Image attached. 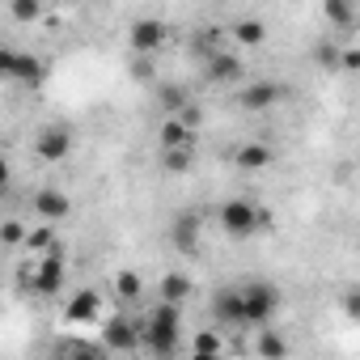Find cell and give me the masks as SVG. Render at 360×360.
<instances>
[{
    "label": "cell",
    "instance_id": "1f68e13d",
    "mask_svg": "<svg viewBox=\"0 0 360 360\" xmlns=\"http://www.w3.org/2000/svg\"><path fill=\"white\" fill-rule=\"evenodd\" d=\"M343 309H347V314H352V318H360V284H356V288H347V292H343Z\"/></svg>",
    "mask_w": 360,
    "mask_h": 360
},
{
    "label": "cell",
    "instance_id": "f546056e",
    "mask_svg": "<svg viewBox=\"0 0 360 360\" xmlns=\"http://www.w3.org/2000/svg\"><path fill=\"white\" fill-rule=\"evenodd\" d=\"M217 39H221V30H200V39H195V51H204L208 60L217 56Z\"/></svg>",
    "mask_w": 360,
    "mask_h": 360
},
{
    "label": "cell",
    "instance_id": "52a82bcc",
    "mask_svg": "<svg viewBox=\"0 0 360 360\" xmlns=\"http://www.w3.org/2000/svg\"><path fill=\"white\" fill-rule=\"evenodd\" d=\"M68 153H72V136H68V127H43L39 136H34V157L39 161H68Z\"/></svg>",
    "mask_w": 360,
    "mask_h": 360
},
{
    "label": "cell",
    "instance_id": "5b68a950",
    "mask_svg": "<svg viewBox=\"0 0 360 360\" xmlns=\"http://www.w3.org/2000/svg\"><path fill=\"white\" fill-rule=\"evenodd\" d=\"M0 72L13 77V81H26V85H39L47 68H43V60H39V56L13 51V47H0Z\"/></svg>",
    "mask_w": 360,
    "mask_h": 360
},
{
    "label": "cell",
    "instance_id": "ac0fdd59",
    "mask_svg": "<svg viewBox=\"0 0 360 360\" xmlns=\"http://www.w3.org/2000/svg\"><path fill=\"white\" fill-rule=\"evenodd\" d=\"M115 297H119L123 305H136V301L144 297V280H140V271H119V276H115Z\"/></svg>",
    "mask_w": 360,
    "mask_h": 360
},
{
    "label": "cell",
    "instance_id": "44dd1931",
    "mask_svg": "<svg viewBox=\"0 0 360 360\" xmlns=\"http://www.w3.org/2000/svg\"><path fill=\"white\" fill-rule=\"evenodd\" d=\"M322 13H326V22H330V26H339V30H347V26L356 22L352 0H326V5H322Z\"/></svg>",
    "mask_w": 360,
    "mask_h": 360
},
{
    "label": "cell",
    "instance_id": "ffe728a7",
    "mask_svg": "<svg viewBox=\"0 0 360 360\" xmlns=\"http://www.w3.org/2000/svg\"><path fill=\"white\" fill-rule=\"evenodd\" d=\"M233 39H238L242 47H259V43L267 39V30H263L259 18H242V22H233Z\"/></svg>",
    "mask_w": 360,
    "mask_h": 360
},
{
    "label": "cell",
    "instance_id": "2e32d148",
    "mask_svg": "<svg viewBox=\"0 0 360 360\" xmlns=\"http://www.w3.org/2000/svg\"><path fill=\"white\" fill-rule=\"evenodd\" d=\"M233 161H238V169H267V165L276 161V153H271V144L250 140V144H242V148L233 153Z\"/></svg>",
    "mask_w": 360,
    "mask_h": 360
},
{
    "label": "cell",
    "instance_id": "277c9868",
    "mask_svg": "<svg viewBox=\"0 0 360 360\" xmlns=\"http://www.w3.org/2000/svg\"><path fill=\"white\" fill-rule=\"evenodd\" d=\"M64 276H68V259H64V246H56L51 255H43L34 263V292L39 297H56L64 288Z\"/></svg>",
    "mask_w": 360,
    "mask_h": 360
},
{
    "label": "cell",
    "instance_id": "3957f363",
    "mask_svg": "<svg viewBox=\"0 0 360 360\" xmlns=\"http://www.w3.org/2000/svg\"><path fill=\"white\" fill-rule=\"evenodd\" d=\"M242 297H246V326H267L271 314H276V305H280V288L255 280V284L242 288Z\"/></svg>",
    "mask_w": 360,
    "mask_h": 360
},
{
    "label": "cell",
    "instance_id": "603a6c76",
    "mask_svg": "<svg viewBox=\"0 0 360 360\" xmlns=\"http://www.w3.org/2000/svg\"><path fill=\"white\" fill-rule=\"evenodd\" d=\"M60 360H106V352H102V347H94V343L72 339V343H64V347H60Z\"/></svg>",
    "mask_w": 360,
    "mask_h": 360
},
{
    "label": "cell",
    "instance_id": "83f0119b",
    "mask_svg": "<svg viewBox=\"0 0 360 360\" xmlns=\"http://www.w3.org/2000/svg\"><path fill=\"white\" fill-rule=\"evenodd\" d=\"M9 13H13L18 22H34V18H39L43 9L34 5V0H13V5H9Z\"/></svg>",
    "mask_w": 360,
    "mask_h": 360
},
{
    "label": "cell",
    "instance_id": "4fadbf2b",
    "mask_svg": "<svg viewBox=\"0 0 360 360\" xmlns=\"http://www.w3.org/2000/svg\"><path fill=\"white\" fill-rule=\"evenodd\" d=\"M68 195L64 191H56V187H43V191H34V212L39 217H47V221H64L68 217Z\"/></svg>",
    "mask_w": 360,
    "mask_h": 360
},
{
    "label": "cell",
    "instance_id": "d6986e66",
    "mask_svg": "<svg viewBox=\"0 0 360 360\" xmlns=\"http://www.w3.org/2000/svg\"><path fill=\"white\" fill-rule=\"evenodd\" d=\"M255 352H259L263 360H284V356H288V339H284L280 330H259Z\"/></svg>",
    "mask_w": 360,
    "mask_h": 360
},
{
    "label": "cell",
    "instance_id": "484cf974",
    "mask_svg": "<svg viewBox=\"0 0 360 360\" xmlns=\"http://www.w3.org/2000/svg\"><path fill=\"white\" fill-rule=\"evenodd\" d=\"M26 238H30V229L22 221H5V225H0V242H5V246H22Z\"/></svg>",
    "mask_w": 360,
    "mask_h": 360
},
{
    "label": "cell",
    "instance_id": "9a60e30c",
    "mask_svg": "<svg viewBox=\"0 0 360 360\" xmlns=\"http://www.w3.org/2000/svg\"><path fill=\"white\" fill-rule=\"evenodd\" d=\"M157 136H161V153H165V148H191V140H195V131L178 119V115L165 119V123L157 127Z\"/></svg>",
    "mask_w": 360,
    "mask_h": 360
},
{
    "label": "cell",
    "instance_id": "4dcf8cb0",
    "mask_svg": "<svg viewBox=\"0 0 360 360\" xmlns=\"http://www.w3.org/2000/svg\"><path fill=\"white\" fill-rule=\"evenodd\" d=\"M339 68H343V72H360V47H347L343 60H339Z\"/></svg>",
    "mask_w": 360,
    "mask_h": 360
},
{
    "label": "cell",
    "instance_id": "836d02e7",
    "mask_svg": "<svg viewBox=\"0 0 360 360\" xmlns=\"http://www.w3.org/2000/svg\"><path fill=\"white\" fill-rule=\"evenodd\" d=\"M191 360H221V356H208V352H191Z\"/></svg>",
    "mask_w": 360,
    "mask_h": 360
},
{
    "label": "cell",
    "instance_id": "9c48e42d",
    "mask_svg": "<svg viewBox=\"0 0 360 360\" xmlns=\"http://www.w3.org/2000/svg\"><path fill=\"white\" fill-rule=\"evenodd\" d=\"M280 98H284V85H276V81H255V85H242V89H238L242 110H267V106H276Z\"/></svg>",
    "mask_w": 360,
    "mask_h": 360
},
{
    "label": "cell",
    "instance_id": "d6a6232c",
    "mask_svg": "<svg viewBox=\"0 0 360 360\" xmlns=\"http://www.w3.org/2000/svg\"><path fill=\"white\" fill-rule=\"evenodd\" d=\"M131 72H136V77H140V81H148V77H153V64H148V60H144V56H140V60H136V64H131Z\"/></svg>",
    "mask_w": 360,
    "mask_h": 360
},
{
    "label": "cell",
    "instance_id": "7a4b0ae2",
    "mask_svg": "<svg viewBox=\"0 0 360 360\" xmlns=\"http://www.w3.org/2000/svg\"><path fill=\"white\" fill-rule=\"evenodd\" d=\"M221 229L229 238H250L259 229H271V212H259V204L250 200H229L221 204Z\"/></svg>",
    "mask_w": 360,
    "mask_h": 360
},
{
    "label": "cell",
    "instance_id": "8992f818",
    "mask_svg": "<svg viewBox=\"0 0 360 360\" xmlns=\"http://www.w3.org/2000/svg\"><path fill=\"white\" fill-rule=\"evenodd\" d=\"M140 339H144V326H136L131 314H115V318L102 326V343L115 347V352H127V347H136Z\"/></svg>",
    "mask_w": 360,
    "mask_h": 360
},
{
    "label": "cell",
    "instance_id": "7402d4cb",
    "mask_svg": "<svg viewBox=\"0 0 360 360\" xmlns=\"http://www.w3.org/2000/svg\"><path fill=\"white\" fill-rule=\"evenodd\" d=\"M26 246H30V250H39V255H51V250L60 246V238H56V229H51V225H34V229H30V238H26Z\"/></svg>",
    "mask_w": 360,
    "mask_h": 360
},
{
    "label": "cell",
    "instance_id": "ba28073f",
    "mask_svg": "<svg viewBox=\"0 0 360 360\" xmlns=\"http://www.w3.org/2000/svg\"><path fill=\"white\" fill-rule=\"evenodd\" d=\"M165 22H157V18H140V22H131V30H127V43H131V51L136 56H148V51H157L161 43H165Z\"/></svg>",
    "mask_w": 360,
    "mask_h": 360
},
{
    "label": "cell",
    "instance_id": "cb8c5ba5",
    "mask_svg": "<svg viewBox=\"0 0 360 360\" xmlns=\"http://www.w3.org/2000/svg\"><path fill=\"white\" fill-rule=\"evenodd\" d=\"M161 106H165V119H174V110L187 106V89L183 85H161Z\"/></svg>",
    "mask_w": 360,
    "mask_h": 360
},
{
    "label": "cell",
    "instance_id": "e0dca14e",
    "mask_svg": "<svg viewBox=\"0 0 360 360\" xmlns=\"http://www.w3.org/2000/svg\"><path fill=\"white\" fill-rule=\"evenodd\" d=\"M157 292H161L165 305H183V301L191 297V280H187V276H178V271H165L161 284H157Z\"/></svg>",
    "mask_w": 360,
    "mask_h": 360
},
{
    "label": "cell",
    "instance_id": "4316f807",
    "mask_svg": "<svg viewBox=\"0 0 360 360\" xmlns=\"http://www.w3.org/2000/svg\"><path fill=\"white\" fill-rule=\"evenodd\" d=\"M314 60H318L322 68H339V60H343V51H339L335 43H318V51H314Z\"/></svg>",
    "mask_w": 360,
    "mask_h": 360
},
{
    "label": "cell",
    "instance_id": "7c38bea8",
    "mask_svg": "<svg viewBox=\"0 0 360 360\" xmlns=\"http://www.w3.org/2000/svg\"><path fill=\"white\" fill-rule=\"evenodd\" d=\"M242 72H246V64H242L233 51H217V56L208 60V77H212L217 85H238Z\"/></svg>",
    "mask_w": 360,
    "mask_h": 360
},
{
    "label": "cell",
    "instance_id": "f1b7e54d",
    "mask_svg": "<svg viewBox=\"0 0 360 360\" xmlns=\"http://www.w3.org/2000/svg\"><path fill=\"white\" fill-rule=\"evenodd\" d=\"M195 352L221 356V335H212V330H200V335H195Z\"/></svg>",
    "mask_w": 360,
    "mask_h": 360
},
{
    "label": "cell",
    "instance_id": "5bb4252c",
    "mask_svg": "<svg viewBox=\"0 0 360 360\" xmlns=\"http://www.w3.org/2000/svg\"><path fill=\"white\" fill-rule=\"evenodd\" d=\"M98 305H102V297H98L94 288H81V292L68 297L64 318H68V322H89V318H98Z\"/></svg>",
    "mask_w": 360,
    "mask_h": 360
},
{
    "label": "cell",
    "instance_id": "d4e9b609",
    "mask_svg": "<svg viewBox=\"0 0 360 360\" xmlns=\"http://www.w3.org/2000/svg\"><path fill=\"white\" fill-rule=\"evenodd\" d=\"M161 165H165L169 174H187V169H191V148H165V153H161Z\"/></svg>",
    "mask_w": 360,
    "mask_h": 360
},
{
    "label": "cell",
    "instance_id": "30bf717a",
    "mask_svg": "<svg viewBox=\"0 0 360 360\" xmlns=\"http://www.w3.org/2000/svg\"><path fill=\"white\" fill-rule=\"evenodd\" d=\"M169 238H174V246L183 250V255H191L195 242L204 238V217H200V212H183V217L169 225Z\"/></svg>",
    "mask_w": 360,
    "mask_h": 360
},
{
    "label": "cell",
    "instance_id": "6da1fadb",
    "mask_svg": "<svg viewBox=\"0 0 360 360\" xmlns=\"http://www.w3.org/2000/svg\"><path fill=\"white\" fill-rule=\"evenodd\" d=\"M178 335H183V314H178V305H157L148 318H144V343H148V352L153 356H169L174 347H178Z\"/></svg>",
    "mask_w": 360,
    "mask_h": 360
},
{
    "label": "cell",
    "instance_id": "8fae6325",
    "mask_svg": "<svg viewBox=\"0 0 360 360\" xmlns=\"http://www.w3.org/2000/svg\"><path fill=\"white\" fill-rule=\"evenodd\" d=\"M212 309H217L221 322L246 326V297H242V288H221V292L212 297Z\"/></svg>",
    "mask_w": 360,
    "mask_h": 360
}]
</instances>
